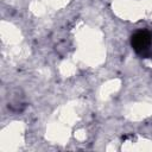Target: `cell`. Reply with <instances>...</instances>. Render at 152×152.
<instances>
[{"label": "cell", "instance_id": "obj_1", "mask_svg": "<svg viewBox=\"0 0 152 152\" xmlns=\"http://www.w3.org/2000/svg\"><path fill=\"white\" fill-rule=\"evenodd\" d=\"M151 45H152V37L147 31L137 32L132 37V46H133V49L138 53L144 56V57H147V56H150L152 53Z\"/></svg>", "mask_w": 152, "mask_h": 152}]
</instances>
